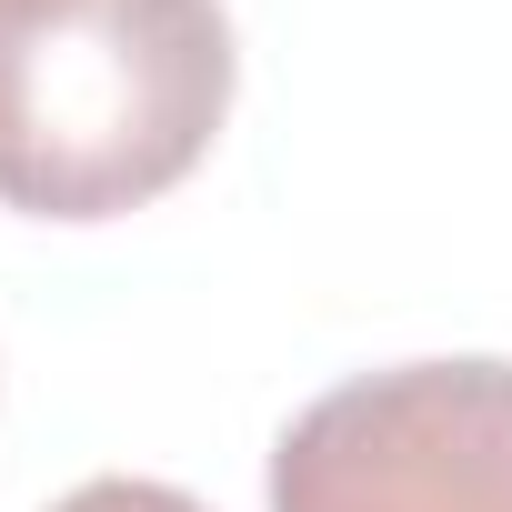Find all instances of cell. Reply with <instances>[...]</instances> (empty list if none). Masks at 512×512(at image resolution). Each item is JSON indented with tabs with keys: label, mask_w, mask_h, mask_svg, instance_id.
I'll use <instances>...</instances> for the list:
<instances>
[{
	"label": "cell",
	"mask_w": 512,
	"mask_h": 512,
	"mask_svg": "<svg viewBox=\"0 0 512 512\" xmlns=\"http://www.w3.org/2000/svg\"><path fill=\"white\" fill-rule=\"evenodd\" d=\"M272 512H512V362H392L302 402Z\"/></svg>",
	"instance_id": "2"
},
{
	"label": "cell",
	"mask_w": 512,
	"mask_h": 512,
	"mask_svg": "<svg viewBox=\"0 0 512 512\" xmlns=\"http://www.w3.org/2000/svg\"><path fill=\"white\" fill-rule=\"evenodd\" d=\"M51 512H201V502H191V492H171V482H141V472H101V482L61 492Z\"/></svg>",
	"instance_id": "3"
},
{
	"label": "cell",
	"mask_w": 512,
	"mask_h": 512,
	"mask_svg": "<svg viewBox=\"0 0 512 512\" xmlns=\"http://www.w3.org/2000/svg\"><path fill=\"white\" fill-rule=\"evenodd\" d=\"M221 0H41L0 21V201L111 221L191 181L231 111Z\"/></svg>",
	"instance_id": "1"
},
{
	"label": "cell",
	"mask_w": 512,
	"mask_h": 512,
	"mask_svg": "<svg viewBox=\"0 0 512 512\" xmlns=\"http://www.w3.org/2000/svg\"><path fill=\"white\" fill-rule=\"evenodd\" d=\"M11 11H41V0H0V21H11Z\"/></svg>",
	"instance_id": "4"
}]
</instances>
